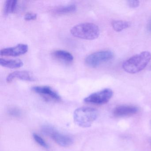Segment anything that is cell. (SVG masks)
<instances>
[{
    "label": "cell",
    "mask_w": 151,
    "mask_h": 151,
    "mask_svg": "<svg viewBox=\"0 0 151 151\" xmlns=\"http://www.w3.org/2000/svg\"><path fill=\"white\" fill-rule=\"evenodd\" d=\"M151 60V53L144 51L124 61L122 64V68L128 73L135 74L145 69Z\"/></svg>",
    "instance_id": "6da1fadb"
},
{
    "label": "cell",
    "mask_w": 151,
    "mask_h": 151,
    "mask_svg": "<svg viewBox=\"0 0 151 151\" xmlns=\"http://www.w3.org/2000/svg\"><path fill=\"white\" fill-rule=\"evenodd\" d=\"M147 29H148V30L149 31L151 32V22H149V24H148Z\"/></svg>",
    "instance_id": "ffe728a7"
},
{
    "label": "cell",
    "mask_w": 151,
    "mask_h": 151,
    "mask_svg": "<svg viewBox=\"0 0 151 151\" xmlns=\"http://www.w3.org/2000/svg\"><path fill=\"white\" fill-rule=\"evenodd\" d=\"M42 130L45 134L49 136L55 143L61 146H69L73 143V139L71 137L60 133L51 126H44Z\"/></svg>",
    "instance_id": "5b68a950"
},
{
    "label": "cell",
    "mask_w": 151,
    "mask_h": 151,
    "mask_svg": "<svg viewBox=\"0 0 151 151\" xmlns=\"http://www.w3.org/2000/svg\"><path fill=\"white\" fill-rule=\"evenodd\" d=\"M33 137L34 140L38 144L41 146L42 147L45 148H49V146L48 144L45 142V140L41 137L40 136H39L38 134L34 133L33 134Z\"/></svg>",
    "instance_id": "2e32d148"
},
{
    "label": "cell",
    "mask_w": 151,
    "mask_h": 151,
    "mask_svg": "<svg viewBox=\"0 0 151 151\" xmlns=\"http://www.w3.org/2000/svg\"><path fill=\"white\" fill-rule=\"evenodd\" d=\"M37 14L33 13H28L24 17V20L26 21H32L37 19Z\"/></svg>",
    "instance_id": "ac0fdd59"
},
{
    "label": "cell",
    "mask_w": 151,
    "mask_h": 151,
    "mask_svg": "<svg viewBox=\"0 0 151 151\" xmlns=\"http://www.w3.org/2000/svg\"><path fill=\"white\" fill-rule=\"evenodd\" d=\"M96 109L90 107H80L77 109L74 113L75 122L80 127H90L98 117Z\"/></svg>",
    "instance_id": "3957f363"
},
{
    "label": "cell",
    "mask_w": 151,
    "mask_h": 151,
    "mask_svg": "<svg viewBox=\"0 0 151 151\" xmlns=\"http://www.w3.org/2000/svg\"><path fill=\"white\" fill-rule=\"evenodd\" d=\"M28 51V46L25 44H20L15 46L4 48L0 51L1 56H20L26 53Z\"/></svg>",
    "instance_id": "ba28073f"
},
{
    "label": "cell",
    "mask_w": 151,
    "mask_h": 151,
    "mask_svg": "<svg viewBox=\"0 0 151 151\" xmlns=\"http://www.w3.org/2000/svg\"><path fill=\"white\" fill-rule=\"evenodd\" d=\"M127 5L131 8H136L139 6V2L137 0H129L127 1Z\"/></svg>",
    "instance_id": "e0dca14e"
},
{
    "label": "cell",
    "mask_w": 151,
    "mask_h": 151,
    "mask_svg": "<svg viewBox=\"0 0 151 151\" xmlns=\"http://www.w3.org/2000/svg\"><path fill=\"white\" fill-rule=\"evenodd\" d=\"M74 37L86 40L96 39L99 36L100 30L96 24L91 23H84L74 26L70 29Z\"/></svg>",
    "instance_id": "7a4b0ae2"
},
{
    "label": "cell",
    "mask_w": 151,
    "mask_h": 151,
    "mask_svg": "<svg viewBox=\"0 0 151 151\" xmlns=\"http://www.w3.org/2000/svg\"><path fill=\"white\" fill-rule=\"evenodd\" d=\"M0 64L2 67L11 69L18 68L23 65V63L20 60H6L0 59Z\"/></svg>",
    "instance_id": "7c38bea8"
},
{
    "label": "cell",
    "mask_w": 151,
    "mask_h": 151,
    "mask_svg": "<svg viewBox=\"0 0 151 151\" xmlns=\"http://www.w3.org/2000/svg\"><path fill=\"white\" fill-rule=\"evenodd\" d=\"M9 113H10V114L15 116H18L20 114V112H19V110L17 109H10L9 111Z\"/></svg>",
    "instance_id": "d6986e66"
},
{
    "label": "cell",
    "mask_w": 151,
    "mask_h": 151,
    "mask_svg": "<svg viewBox=\"0 0 151 151\" xmlns=\"http://www.w3.org/2000/svg\"><path fill=\"white\" fill-rule=\"evenodd\" d=\"M77 10V7L76 5H69L67 6H60L55 8L52 10L53 14L57 15L67 14H71L76 12Z\"/></svg>",
    "instance_id": "8fae6325"
},
{
    "label": "cell",
    "mask_w": 151,
    "mask_h": 151,
    "mask_svg": "<svg viewBox=\"0 0 151 151\" xmlns=\"http://www.w3.org/2000/svg\"><path fill=\"white\" fill-rule=\"evenodd\" d=\"M130 25V23L127 21H115L112 23V26L114 29L116 31H122L129 28Z\"/></svg>",
    "instance_id": "5bb4252c"
},
{
    "label": "cell",
    "mask_w": 151,
    "mask_h": 151,
    "mask_svg": "<svg viewBox=\"0 0 151 151\" xmlns=\"http://www.w3.org/2000/svg\"><path fill=\"white\" fill-rule=\"evenodd\" d=\"M114 57V53L111 51H99L87 56L85 59V63L89 67L96 68L102 63L109 61Z\"/></svg>",
    "instance_id": "277c9868"
},
{
    "label": "cell",
    "mask_w": 151,
    "mask_h": 151,
    "mask_svg": "<svg viewBox=\"0 0 151 151\" xmlns=\"http://www.w3.org/2000/svg\"><path fill=\"white\" fill-rule=\"evenodd\" d=\"M32 90L46 99L57 101L61 100V97L59 94L50 86H34L32 88Z\"/></svg>",
    "instance_id": "52a82bcc"
},
{
    "label": "cell",
    "mask_w": 151,
    "mask_h": 151,
    "mask_svg": "<svg viewBox=\"0 0 151 151\" xmlns=\"http://www.w3.org/2000/svg\"><path fill=\"white\" fill-rule=\"evenodd\" d=\"M15 79L26 81H34L35 80V78L30 72L25 70L16 71L10 73L7 77L6 80L7 83H10Z\"/></svg>",
    "instance_id": "9c48e42d"
},
{
    "label": "cell",
    "mask_w": 151,
    "mask_h": 151,
    "mask_svg": "<svg viewBox=\"0 0 151 151\" xmlns=\"http://www.w3.org/2000/svg\"><path fill=\"white\" fill-rule=\"evenodd\" d=\"M17 1L16 0H8L4 4V12L6 14H12L14 12L17 6Z\"/></svg>",
    "instance_id": "9a60e30c"
},
{
    "label": "cell",
    "mask_w": 151,
    "mask_h": 151,
    "mask_svg": "<svg viewBox=\"0 0 151 151\" xmlns=\"http://www.w3.org/2000/svg\"><path fill=\"white\" fill-rule=\"evenodd\" d=\"M113 95V91L109 88H106L92 93L85 98L84 101L86 103L101 105L108 102Z\"/></svg>",
    "instance_id": "8992f818"
},
{
    "label": "cell",
    "mask_w": 151,
    "mask_h": 151,
    "mask_svg": "<svg viewBox=\"0 0 151 151\" xmlns=\"http://www.w3.org/2000/svg\"><path fill=\"white\" fill-rule=\"evenodd\" d=\"M136 107L131 106H119L115 109L114 114L116 116H124L132 115L137 112Z\"/></svg>",
    "instance_id": "30bf717a"
},
{
    "label": "cell",
    "mask_w": 151,
    "mask_h": 151,
    "mask_svg": "<svg viewBox=\"0 0 151 151\" xmlns=\"http://www.w3.org/2000/svg\"><path fill=\"white\" fill-rule=\"evenodd\" d=\"M52 54L55 58L65 62L70 63L74 60L73 55L69 52L64 50H56L53 52Z\"/></svg>",
    "instance_id": "4fadbf2b"
}]
</instances>
